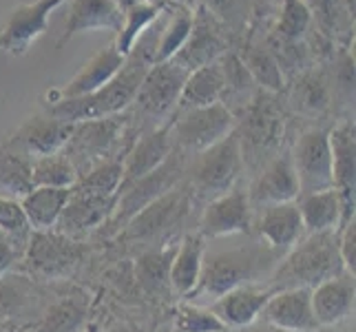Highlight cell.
I'll use <instances>...</instances> for the list:
<instances>
[{
	"label": "cell",
	"mask_w": 356,
	"mask_h": 332,
	"mask_svg": "<svg viewBox=\"0 0 356 332\" xmlns=\"http://www.w3.org/2000/svg\"><path fill=\"white\" fill-rule=\"evenodd\" d=\"M191 3H193V5H195V0H191Z\"/></svg>",
	"instance_id": "54"
},
{
	"label": "cell",
	"mask_w": 356,
	"mask_h": 332,
	"mask_svg": "<svg viewBox=\"0 0 356 332\" xmlns=\"http://www.w3.org/2000/svg\"><path fill=\"white\" fill-rule=\"evenodd\" d=\"M31 189V159L9 151L5 144H0V195L18 202Z\"/></svg>",
	"instance_id": "37"
},
{
	"label": "cell",
	"mask_w": 356,
	"mask_h": 332,
	"mask_svg": "<svg viewBox=\"0 0 356 332\" xmlns=\"http://www.w3.org/2000/svg\"><path fill=\"white\" fill-rule=\"evenodd\" d=\"M170 7V3H142L129 7L127 11H122V27L115 33V47L122 56H129V52L133 49V45L138 42L140 35L151 27V24L164 14V11Z\"/></svg>",
	"instance_id": "36"
},
{
	"label": "cell",
	"mask_w": 356,
	"mask_h": 332,
	"mask_svg": "<svg viewBox=\"0 0 356 332\" xmlns=\"http://www.w3.org/2000/svg\"><path fill=\"white\" fill-rule=\"evenodd\" d=\"M235 129L237 118L222 102L202 109L177 111L173 116V140L177 149L186 155H197L211 149Z\"/></svg>",
	"instance_id": "9"
},
{
	"label": "cell",
	"mask_w": 356,
	"mask_h": 332,
	"mask_svg": "<svg viewBox=\"0 0 356 332\" xmlns=\"http://www.w3.org/2000/svg\"><path fill=\"white\" fill-rule=\"evenodd\" d=\"M191 189L177 184L175 189L159 195L155 202L144 206L124 226L122 237L133 242H146L155 237H164L175 226H179L191 208Z\"/></svg>",
	"instance_id": "13"
},
{
	"label": "cell",
	"mask_w": 356,
	"mask_h": 332,
	"mask_svg": "<svg viewBox=\"0 0 356 332\" xmlns=\"http://www.w3.org/2000/svg\"><path fill=\"white\" fill-rule=\"evenodd\" d=\"M346 273L339 255V232H312L301 237L273 273V290L314 288L325 279Z\"/></svg>",
	"instance_id": "4"
},
{
	"label": "cell",
	"mask_w": 356,
	"mask_h": 332,
	"mask_svg": "<svg viewBox=\"0 0 356 332\" xmlns=\"http://www.w3.org/2000/svg\"><path fill=\"white\" fill-rule=\"evenodd\" d=\"M115 206L113 195H95L80 189H71L69 200L60 213V219L56 224V232L63 237H69L76 242L78 237H84L93 228H100L104 221H108Z\"/></svg>",
	"instance_id": "20"
},
{
	"label": "cell",
	"mask_w": 356,
	"mask_h": 332,
	"mask_svg": "<svg viewBox=\"0 0 356 332\" xmlns=\"http://www.w3.org/2000/svg\"><path fill=\"white\" fill-rule=\"evenodd\" d=\"M297 206L308 235H312V232H339V228L343 226L341 200L334 189L301 195Z\"/></svg>",
	"instance_id": "32"
},
{
	"label": "cell",
	"mask_w": 356,
	"mask_h": 332,
	"mask_svg": "<svg viewBox=\"0 0 356 332\" xmlns=\"http://www.w3.org/2000/svg\"><path fill=\"white\" fill-rule=\"evenodd\" d=\"M67 0H33L27 5H18L9 11L7 22L0 31V52L9 56H24L31 45L47 31V22L51 11H56Z\"/></svg>",
	"instance_id": "16"
},
{
	"label": "cell",
	"mask_w": 356,
	"mask_h": 332,
	"mask_svg": "<svg viewBox=\"0 0 356 332\" xmlns=\"http://www.w3.org/2000/svg\"><path fill=\"white\" fill-rule=\"evenodd\" d=\"M122 27V11L113 0H71L65 29L60 33L56 49H63L78 33L104 29L118 33Z\"/></svg>",
	"instance_id": "27"
},
{
	"label": "cell",
	"mask_w": 356,
	"mask_h": 332,
	"mask_svg": "<svg viewBox=\"0 0 356 332\" xmlns=\"http://www.w3.org/2000/svg\"><path fill=\"white\" fill-rule=\"evenodd\" d=\"M0 228L14 239L20 248L27 251V244L31 237V228L24 221V215L20 211V204L16 200H7L0 195Z\"/></svg>",
	"instance_id": "44"
},
{
	"label": "cell",
	"mask_w": 356,
	"mask_h": 332,
	"mask_svg": "<svg viewBox=\"0 0 356 332\" xmlns=\"http://www.w3.org/2000/svg\"><path fill=\"white\" fill-rule=\"evenodd\" d=\"M120 182H122V159L108 157V159H102L100 164H95L93 168H89L84 175H80L73 189L118 198Z\"/></svg>",
	"instance_id": "40"
},
{
	"label": "cell",
	"mask_w": 356,
	"mask_h": 332,
	"mask_svg": "<svg viewBox=\"0 0 356 332\" xmlns=\"http://www.w3.org/2000/svg\"><path fill=\"white\" fill-rule=\"evenodd\" d=\"M188 69H184L173 58L166 63H157L144 76L133 104L127 109L131 127L135 131L155 129L173 120L177 100L184 82L188 78Z\"/></svg>",
	"instance_id": "6"
},
{
	"label": "cell",
	"mask_w": 356,
	"mask_h": 332,
	"mask_svg": "<svg viewBox=\"0 0 356 332\" xmlns=\"http://www.w3.org/2000/svg\"><path fill=\"white\" fill-rule=\"evenodd\" d=\"M264 35L266 33L245 31L237 42L235 52L241 58L243 67L248 69L252 80L257 82V87L270 93H281L286 89V78Z\"/></svg>",
	"instance_id": "28"
},
{
	"label": "cell",
	"mask_w": 356,
	"mask_h": 332,
	"mask_svg": "<svg viewBox=\"0 0 356 332\" xmlns=\"http://www.w3.org/2000/svg\"><path fill=\"white\" fill-rule=\"evenodd\" d=\"M76 182H78V171L73 168V164L69 162V157L63 151L31 159V184L33 187L73 189Z\"/></svg>",
	"instance_id": "38"
},
{
	"label": "cell",
	"mask_w": 356,
	"mask_h": 332,
	"mask_svg": "<svg viewBox=\"0 0 356 332\" xmlns=\"http://www.w3.org/2000/svg\"><path fill=\"white\" fill-rule=\"evenodd\" d=\"M217 332H235V330H228V328H226V330H217Z\"/></svg>",
	"instance_id": "51"
},
{
	"label": "cell",
	"mask_w": 356,
	"mask_h": 332,
	"mask_svg": "<svg viewBox=\"0 0 356 332\" xmlns=\"http://www.w3.org/2000/svg\"><path fill=\"white\" fill-rule=\"evenodd\" d=\"M138 133L140 131L131 127L129 111L108 118L82 120L73 125L63 153L69 157V162L78 171L80 177L95 164H100L102 159H124L133 140L138 138Z\"/></svg>",
	"instance_id": "5"
},
{
	"label": "cell",
	"mask_w": 356,
	"mask_h": 332,
	"mask_svg": "<svg viewBox=\"0 0 356 332\" xmlns=\"http://www.w3.org/2000/svg\"><path fill=\"white\" fill-rule=\"evenodd\" d=\"M314 24L312 11L305 0H279L277 14L266 33L268 42L277 45H294L303 42Z\"/></svg>",
	"instance_id": "33"
},
{
	"label": "cell",
	"mask_w": 356,
	"mask_h": 332,
	"mask_svg": "<svg viewBox=\"0 0 356 332\" xmlns=\"http://www.w3.org/2000/svg\"><path fill=\"white\" fill-rule=\"evenodd\" d=\"M22 257L29 262L31 270H35V273L56 277L60 273H67L78 262L80 248L73 239L58 235L56 230H47V232L31 230L27 251H24Z\"/></svg>",
	"instance_id": "24"
},
{
	"label": "cell",
	"mask_w": 356,
	"mask_h": 332,
	"mask_svg": "<svg viewBox=\"0 0 356 332\" xmlns=\"http://www.w3.org/2000/svg\"><path fill=\"white\" fill-rule=\"evenodd\" d=\"M193 7L195 5H186V3H173L168 7L155 47V58H153L155 65L175 58L184 42L188 40V33L193 27Z\"/></svg>",
	"instance_id": "35"
},
{
	"label": "cell",
	"mask_w": 356,
	"mask_h": 332,
	"mask_svg": "<svg viewBox=\"0 0 356 332\" xmlns=\"http://www.w3.org/2000/svg\"><path fill=\"white\" fill-rule=\"evenodd\" d=\"M264 322L281 332H316L310 288H286L270 294L261 313Z\"/></svg>",
	"instance_id": "22"
},
{
	"label": "cell",
	"mask_w": 356,
	"mask_h": 332,
	"mask_svg": "<svg viewBox=\"0 0 356 332\" xmlns=\"http://www.w3.org/2000/svg\"><path fill=\"white\" fill-rule=\"evenodd\" d=\"M248 200L252 206L259 208L299 200V180L297 173H294L288 144L254 173L252 187L248 191Z\"/></svg>",
	"instance_id": "19"
},
{
	"label": "cell",
	"mask_w": 356,
	"mask_h": 332,
	"mask_svg": "<svg viewBox=\"0 0 356 332\" xmlns=\"http://www.w3.org/2000/svg\"><path fill=\"white\" fill-rule=\"evenodd\" d=\"M71 129L73 125L58 120L49 111H44V113H35L29 120H24L16 133L5 142V146L27 159L60 153L69 140Z\"/></svg>",
	"instance_id": "18"
},
{
	"label": "cell",
	"mask_w": 356,
	"mask_h": 332,
	"mask_svg": "<svg viewBox=\"0 0 356 332\" xmlns=\"http://www.w3.org/2000/svg\"><path fill=\"white\" fill-rule=\"evenodd\" d=\"M257 230L264 244L275 253L290 251L305 235L297 202L261 206L259 217H257Z\"/></svg>",
	"instance_id": "26"
},
{
	"label": "cell",
	"mask_w": 356,
	"mask_h": 332,
	"mask_svg": "<svg viewBox=\"0 0 356 332\" xmlns=\"http://www.w3.org/2000/svg\"><path fill=\"white\" fill-rule=\"evenodd\" d=\"M273 260H279V253L266 244H232L224 248H208L206 244L200 284L186 299L211 297L215 301L237 286L257 284L266 268L275 264Z\"/></svg>",
	"instance_id": "2"
},
{
	"label": "cell",
	"mask_w": 356,
	"mask_h": 332,
	"mask_svg": "<svg viewBox=\"0 0 356 332\" xmlns=\"http://www.w3.org/2000/svg\"><path fill=\"white\" fill-rule=\"evenodd\" d=\"M175 246H166L162 251L146 253L138 260V277L146 290L155 292L162 290L164 284H168V268H170V260H173Z\"/></svg>",
	"instance_id": "41"
},
{
	"label": "cell",
	"mask_w": 356,
	"mask_h": 332,
	"mask_svg": "<svg viewBox=\"0 0 356 332\" xmlns=\"http://www.w3.org/2000/svg\"><path fill=\"white\" fill-rule=\"evenodd\" d=\"M222 71H224V95L222 104L230 111L232 116L239 118L243 113V109L252 102V97L259 91L257 82L248 73V69L243 67L241 58L237 56L235 49H230L226 56H222Z\"/></svg>",
	"instance_id": "34"
},
{
	"label": "cell",
	"mask_w": 356,
	"mask_h": 332,
	"mask_svg": "<svg viewBox=\"0 0 356 332\" xmlns=\"http://www.w3.org/2000/svg\"><path fill=\"white\" fill-rule=\"evenodd\" d=\"M146 3H166V0H146Z\"/></svg>",
	"instance_id": "50"
},
{
	"label": "cell",
	"mask_w": 356,
	"mask_h": 332,
	"mask_svg": "<svg viewBox=\"0 0 356 332\" xmlns=\"http://www.w3.org/2000/svg\"><path fill=\"white\" fill-rule=\"evenodd\" d=\"M71 189H51V187H33L27 195L18 200L24 221L33 232L54 230L60 213L69 200Z\"/></svg>",
	"instance_id": "30"
},
{
	"label": "cell",
	"mask_w": 356,
	"mask_h": 332,
	"mask_svg": "<svg viewBox=\"0 0 356 332\" xmlns=\"http://www.w3.org/2000/svg\"><path fill=\"white\" fill-rule=\"evenodd\" d=\"M237 47V38L228 31L226 24L219 22L211 11L202 5L193 7V27L188 33V40L175 54V63L184 69L195 71L211 63L222 60L230 49Z\"/></svg>",
	"instance_id": "11"
},
{
	"label": "cell",
	"mask_w": 356,
	"mask_h": 332,
	"mask_svg": "<svg viewBox=\"0 0 356 332\" xmlns=\"http://www.w3.org/2000/svg\"><path fill=\"white\" fill-rule=\"evenodd\" d=\"M188 157L191 155H186L175 146L173 153L166 157V162L162 166H157L153 173H149L146 177L138 180L129 189L122 191L115 198V206L111 217H108V224L115 228H124L144 206H149L159 195H164L170 189H175L177 184H181L184 175H186Z\"/></svg>",
	"instance_id": "8"
},
{
	"label": "cell",
	"mask_w": 356,
	"mask_h": 332,
	"mask_svg": "<svg viewBox=\"0 0 356 332\" xmlns=\"http://www.w3.org/2000/svg\"><path fill=\"white\" fill-rule=\"evenodd\" d=\"M181 332H217V330H226V326L219 322L213 315L211 308H204L197 303H181L177 308V326Z\"/></svg>",
	"instance_id": "43"
},
{
	"label": "cell",
	"mask_w": 356,
	"mask_h": 332,
	"mask_svg": "<svg viewBox=\"0 0 356 332\" xmlns=\"http://www.w3.org/2000/svg\"><path fill=\"white\" fill-rule=\"evenodd\" d=\"M305 3H308V7H310V5L314 3V0H305Z\"/></svg>",
	"instance_id": "52"
},
{
	"label": "cell",
	"mask_w": 356,
	"mask_h": 332,
	"mask_svg": "<svg viewBox=\"0 0 356 332\" xmlns=\"http://www.w3.org/2000/svg\"><path fill=\"white\" fill-rule=\"evenodd\" d=\"M204 253H206V237H202L200 232H188L175 246L173 260H170V268H168V286L179 297H188L197 288L202 277V266H204Z\"/></svg>",
	"instance_id": "29"
},
{
	"label": "cell",
	"mask_w": 356,
	"mask_h": 332,
	"mask_svg": "<svg viewBox=\"0 0 356 332\" xmlns=\"http://www.w3.org/2000/svg\"><path fill=\"white\" fill-rule=\"evenodd\" d=\"M195 5L206 7L219 22L226 24L239 42L245 29L250 27L254 0H195Z\"/></svg>",
	"instance_id": "39"
},
{
	"label": "cell",
	"mask_w": 356,
	"mask_h": 332,
	"mask_svg": "<svg viewBox=\"0 0 356 332\" xmlns=\"http://www.w3.org/2000/svg\"><path fill=\"white\" fill-rule=\"evenodd\" d=\"M82 332H97V328H95V326H87Z\"/></svg>",
	"instance_id": "48"
},
{
	"label": "cell",
	"mask_w": 356,
	"mask_h": 332,
	"mask_svg": "<svg viewBox=\"0 0 356 332\" xmlns=\"http://www.w3.org/2000/svg\"><path fill=\"white\" fill-rule=\"evenodd\" d=\"M113 3L120 7V11H127L129 7H133V5H138V3H142V0H113Z\"/></svg>",
	"instance_id": "47"
},
{
	"label": "cell",
	"mask_w": 356,
	"mask_h": 332,
	"mask_svg": "<svg viewBox=\"0 0 356 332\" xmlns=\"http://www.w3.org/2000/svg\"><path fill=\"white\" fill-rule=\"evenodd\" d=\"M124 58L118 52L115 42H108L106 47L97 49V54H93L87 65H84L76 76H73L65 87L51 89L44 97V106L56 104L60 100H71V97H82V95H91L97 89H102L104 84L111 80L120 67L124 65Z\"/></svg>",
	"instance_id": "21"
},
{
	"label": "cell",
	"mask_w": 356,
	"mask_h": 332,
	"mask_svg": "<svg viewBox=\"0 0 356 332\" xmlns=\"http://www.w3.org/2000/svg\"><path fill=\"white\" fill-rule=\"evenodd\" d=\"M173 149H175L173 120L155 129L140 131L138 138L133 140L131 149L127 151L124 159H122V182L118 195L124 189H129L131 184L153 173L157 166H162L166 162V157L173 153Z\"/></svg>",
	"instance_id": "14"
},
{
	"label": "cell",
	"mask_w": 356,
	"mask_h": 332,
	"mask_svg": "<svg viewBox=\"0 0 356 332\" xmlns=\"http://www.w3.org/2000/svg\"><path fill=\"white\" fill-rule=\"evenodd\" d=\"M330 151H332V182L339 193L343 226L354 219L356 191V127L354 118H343L330 127Z\"/></svg>",
	"instance_id": "15"
},
{
	"label": "cell",
	"mask_w": 356,
	"mask_h": 332,
	"mask_svg": "<svg viewBox=\"0 0 356 332\" xmlns=\"http://www.w3.org/2000/svg\"><path fill=\"white\" fill-rule=\"evenodd\" d=\"M284 100L288 106V113H294L299 118L318 120L327 116L334 109L330 60L327 63H314L312 67L292 76L286 82Z\"/></svg>",
	"instance_id": "12"
},
{
	"label": "cell",
	"mask_w": 356,
	"mask_h": 332,
	"mask_svg": "<svg viewBox=\"0 0 356 332\" xmlns=\"http://www.w3.org/2000/svg\"><path fill=\"white\" fill-rule=\"evenodd\" d=\"M84 315H87V308L76 299L56 303L44 315L35 332H78L84 326Z\"/></svg>",
	"instance_id": "42"
},
{
	"label": "cell",
	"mask_w": 356,
	"mask_h": 332,
	"mask_svg": "<svg viewBox=\"0 0 356 332\" xmlns=\"http://www.w3.org/2000/svg\"><path fill=\"white\" fill-rule=\"evenodd\" d=\"M170 332H181V330H179V328H173V330H170Z\"/></svg>",
	"instance_id": "53"
},
{
	"label": "cell",
	"mask_w": 356,
	"mask_h": 332,
	"mask_svg": "<svg viewBox=\"0 0 356 332\" xmlns=\"http://www.w3.org/2000/svg\"><path fill=\"white\" fill-rule=\"evenodd\" d=\"M254 3H261V0H254ZM264 3H275V5H277L279 0H264Z\"/></svg>",
	"instance_id": "49"
},
{
	"label": "cell",
	"mask_w": 356,
	"mask_h": 332,
	"mask_svg": "<svg viewBox=\"0 0 356 332\" xmlns=\"http://www.w3.org/2000/svg\"><path fill=\"white\" fill-rule=\"evenodd\" d=\"M243 171L245 166L239 138L237 131H232L222 142L213 144L211 149L193 155V162L186 168L188 189L191 193H197L200 198L211 202L235 189Z\"/></svg>",
	"instance_id": "7"
},
{
	"label": "cell",
	"mask_w": 356,
	"mask_h": 332,
	"mask_svg": "<svg viewBox=\"0 0 356 332\" xmlns=\"http://www.w3.org/2000/svg\"><path fill=\"white\" fill-rule=\"evenodd\" d=\"M273 292L275 290L270 286L245 284V286H237V288L224 292L222 297H217L208 308L213 310V315L228 330L248 328L261 317Z\"/></svg>",
	"instance_id": "23"
},
{
	"label": "cell",
	"mask_w": 356,
	"mask_h": 332,
	"mask_svg": "<svg viewBox=\"0 0 356 332\" xmlns=\"http://www.w3.org/2000/svg\"><path fill=\"white\" fill-rule=\"evenodd\" d=\"M339 255L343 270L356 275V219L339 228Z\"/></svg>",
	"instance_id": "45"
},
{
	"label": "cell",
	"mask_w": 356,
	"mask_h": 332,
	"mask_svg": "<svg viewBox=\"0 0 356 332\" xmlns=\"http://www.w3.org/2000/svg\"><path fill=\"white\" fill-rule=\"evenodd\" d=\"M222 95H224V71H222V63L217 60V63H211L188 73L179 93L175 113L177 111L217 104L222 102Z\"/></svg>",
	"instance_id": "31"
},
{
	"label": "cell",
	"mask_w": 356,
	"mask_h": 332,
	"mask_svg": "<svg viewBox=\"0 0 356 332\" xmlns=\"http://www.w3.org/2000/svg\"><path fill=\"white\" fill-rule=\"evenodd\" d=\"M22 255H24V248H20V246L0 228V277H5L9 270L16 266V262L22 260Z\"/></svg>",
	"instance_id": "46"
},
{
	"label": "cell",
	"mask_w": 356,
	"mask_h": 332,
	"mask_svg": "<svg viewBox=\"0 0 356 332\" xmlns=\"http://www.w3.org/2000/svg\"><path fill=\"white\" fill-rule=\"evenodd\" d=\"M166 11L140 35L138 42H135L129 52V56L124 58V65L120 67V71L102 89H97L91 95L71 97V100H60L56 104H49L47 106L49 113L63 122H69V125H76V122H82V120H97V118L124 113L133 104L135 93H138L144 76L155 65V60H153L155 47H157L159 31H162Z\"/></svg>",
	"instance_id": "1"
},
{
	"label": "cell",
	"mask_w": 356,
	"mask_h": 332,
	"mask_svg": "<svg viewBox=\"0 0 356 332\" xmlns=\"http://www.w3.org/2000/svg\"><path fill=\"white\" fill-rule=\"evenodd\" d=\"M310 297H312V310L318 328L341 324L343 319H348L354 313V299H356L354 275L341 273L332 279L321 281V284L310 290Z\"/></svg>",
	"instance_id": "25"
},
{
	"label": "cell",
	"mask_w": 356,
	"mask_h": 332,
	"mask_svg": "<svg viewBox=\"0 0 356 332\" xmlns=\"http://www.w3.org/2000/svg\"><path fill=\"white\" fill-rule=\"evenodd\" d=\"M290 157L299 180V198L308 193L334 189L330 127H310L301 131L290 146Z\"/></svg>",
	"instance_id": "10"
},
{
	"label": "cell",
	"mask_w": 356,
	"mask_h": 332,
	"mask_svg": "<svg viewBox=\"0 0 356 332\" xmlns=\"http://www.w3.org/2000/svg\"><path fill=\"white\" fill-rule=\"evenodd\" d=\"M252 224V204L248 191L230 189L206 204L200 219V235L211 239L237 237L250 230Z\"/></svg>",
	"instance_id": "17"
},
{
	"label": "cell",
	"mask_w": 356,
	"mask_h": 332,
	"mask_svg": "<svg viewBox=\"0 0 356 332\" xmlns=\"http://www.w3.org/2000/svg\"><path fill=\"white\" fill-rule=\"evenodd\" d=\"M288 106L284 91L270 93L259 89L252 102L237 118V138L243 155V166L259 171L270 157H275L286 146Z\"/></svg>",
	"instance_id": "3"
}]
</instances>
